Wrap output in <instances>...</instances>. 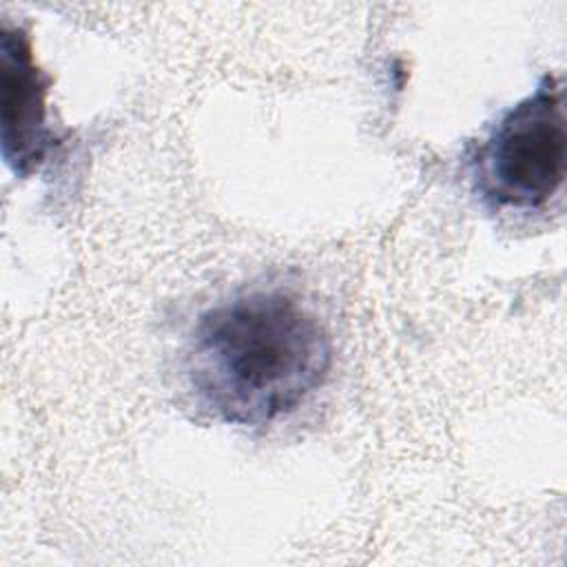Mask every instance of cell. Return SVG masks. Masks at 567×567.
<instances>
[{
  "mask_svg": "<svg viewBox=\"0 0 567 567\" xmlns=\"http://www.w3.org/2000/svg\"><path fill=\"white\" fill-rule=\"evenodd\" d=\"M330 365L326 330L284 292H248L210 308L186 350L197 405L233 425H266L297 410Z\"/></svg>",
  "mask_w": 567,
  "mask_h": 567,
  "instance_id": "cell-1",
  "label": "cell"
},
{
  "mask_svg": "<svg viewBox=\"0 0 567 567\" xmlns=\"http://www.w3.org/2000/svg\"><path fill=\"white\" fill-rule=\"evenodd\" d=\"M472 179L492 208L534 210L565 179V91L556 75L514 104L481 140Z\"/></svg>",
  "mask_w": 567,
  "mask_h": 567,
  "instance_id": "cell-2",
  "label": "cell"
},
{
  "mask_svg": "<svg viewBox=\"0 0 567 567\" xmlns=\"http://www.w3.org/2000/svg\"><path fill=\"white\" fill-rule=\"evenodd\" d=\"M0 84L2 155L16 175L27 177L44 162L51 131L44 124L47 80L35 66L31 40L20 27H2Z\"/></svg>",
  "mask_w": 567,
  "mask_h": 567,
  "instance_id": "cell-3",
  "label": "cell"
}]
</instances>
